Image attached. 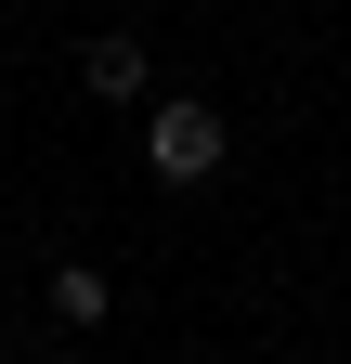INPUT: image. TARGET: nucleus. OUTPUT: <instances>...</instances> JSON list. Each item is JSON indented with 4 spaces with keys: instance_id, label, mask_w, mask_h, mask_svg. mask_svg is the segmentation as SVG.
<instances>
[{
    "instance_id": "1",
    "label": "nucleus",
    "mask_w": 351,
    "mask_h": 364,
    "mask_svg": "<svg viewBox=\"0 0 351 364\" xmlns=\"http://www.w3.org/2000/svg\"><path fill=\"white\" fill-rule=\"evenodd\" d=\"M144 169L169 182V196H195V182L222 169V105H195V91H169V105L144 117Z\"/></svg>"
},
{
    "instance_id": "2",
    "label": "nucleus",
    "mask_w": 351,
    "mask_h": 364,
    "mask_svg": "<svg viewBox=\"0 0 351 364\" xmlns=\"http://www.w3.org/2000/svg\"><path fill=\"white\" fill-rule=\"evenodd\" d=\"M78 91H104V105H144V91H156L144 39H78Z\"/></svg>"
},
{
    "instance_id": "3",
    "label": "nucleus",
    "mask_w": 351,
    "mask_h": 364,
    "mask_svg": "<svg viewBox=\"0 0 351 364\" xmlns=\"http://www.w3.org/2000/svg\"><path fill=\"white\" fill-rule=\"evenodd\" d=\"M53 312H65V326H104V312H117V287H104L92 260H65V273H53Z\"/></svg>"
},
{
    "instance_id": "4",
    "label": "nucleus",
    "mask_w": 351,
    "mask_h": 364,
    "mask_svg": "<svg viewBox=\"0 0 351 364\" xmlns=\"http://www.w3.org/2000/svg\"><path fill=\"white\" fill-rule=\"evenodd\" d=\"M0 364H14V351H0Z\"/></svg>"
}]
</instances>
